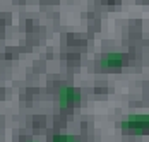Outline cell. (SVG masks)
<instances>
[{
    "instance_id": "obj_2",
    "label": "cell",
    "mask_w": 149,
    "mask_h": 142,
    "mask_svg": "<svg viewBox=\"0 0 149 142\" xmlns=\"http://www.w3.org/2000/svg\"><path fill=\"white\" fill-rule=\"evenodd\" d=\"M81 93L75 89V87H70V86H63L60 87L58 91V104L60 108H70V106H75L81 103Z\"/></svg>"
},
{
    "instance_id": "obj_1",
    "label": "cell",
    "mask_w": 149,
    "mask_h": 142,
    "mask_svg": "<svg viewBox=\"0 0 149 142\" xmlns=\"http://www.w3.org/2000/svg\"><path fill=\"white\" fill-rule=\"evenodd\" d=\"M122 130L125 134L134 135H144L149 134V113H132L120 123Z\"/></svg>"
},
{
    "instance_id": "obj_3",
    "label": "cell",
    "mask_w": 149,
    "mask_h": 142,
    "mask_svg": "<svg viewBox=\"0 0 149 142\" xmlns=\"http://www.w3.org/2000/svg\"><path fill=\"white\" fill-rule=\"evenodd\" d=\"M127 63V57L125 53H120V52H110L100 58V65L103 69H118L123 67Z\"/></svg>"
},
{
    "instance_id": "obj_4",
    "label": "cell",
    "mask_w": 149,
    "mask_h": 142,
    "mask_svg": "<svg viewBox=\"0 0 149 142\" xmlns=\"http://www.w3.org/2000/svg\"><path fill=\"white\" fill-rule=\"evenodd\" d=\"M52 142H79V139L69 134H55L52 137Z\"/></svg>"
},
{
    "instance_id": "obj_5",
    "label": "cell",
    "mask_w": 149,
    "mask_h": 142,
    "mask_svg": "<svg viewBox=\"0 0 149 142\" xmlns=\"http://www.w3.org/2000/svg\"><path fill=\"white\" fill-rule=\"evenodd\" d=\"M26 142H36V141H26Z\"/></svg>"
}]
</instances>
